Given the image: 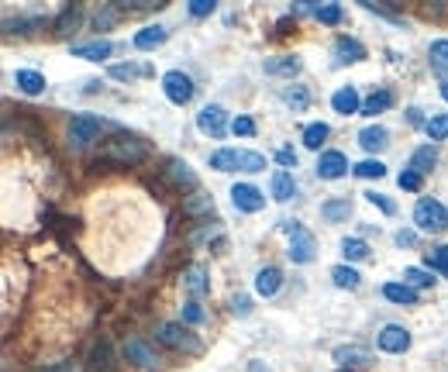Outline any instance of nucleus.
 I'll list each match as a JSON object with an SVG mask.
<instances>
[{"label":"nucleus","mask_w":448,"mask_h":372,"mask_svg":"<svg viewBox=\"0 0 448 372\" xmlns=\"http://www.w3.org/2000/svg\"><path fill=\"white\" fill-rule=\"evenodd\" d=\"M210 169H221V173L238 169V152H235V149H221V152H214V155H210Z\"/></svg>","instance_id":"a878e982"},{"label":"nucleus","mask_w":448,"mask_h":372,"mask_svg":"<svg viewBox=\"0 0 448 372\" xmlns=\"http://www.w3.org/2000/svg\"><path fill=\"white\" fill-rule=\"evenodd\" d=\"M386 107H390V93L379 90V93H372V96L362 103V114H383Z\"/></svg>","instance_id":"c9c22d12"},{"label":"nucleus","mask_w":448,"mask_h":372,"mask_svg":"<svg viewBox=\"0 0 448 372\" xmlns=\"http://www.w3.org/2000/svg\"><path fill=\"white\" fill-rule=\"evenodd\" d=\"M197 124H200V131H204V135L221 138V135H224V110H221V107H214V103H207V107L197 114Z\"/></svg>","instance_id":"1a4fd4ad"},{"label":"nucleus","mask_w":448,"mask_h":372,"mask_svg":"<svg viewBox=\"0 0 448 372\" xmlns=\"http://www.w3.org/2000/svg\"><path fill=\"white\" fill-rule=\"evenodd\" d=\"M431 66H435L438 76H445L448 80V38H442V42L431 45Z\"/></svg>","instance_id":"cd10ccee"},{"label":"nucleus","mask_w":448,"mask_h":372,"mask_svg":"<svg viewBox=\"0 0 448 372\" xmlns=\"http://www.w3.org/2000/svg\"><path fill=\"white\" fill-rule=\"evenodd\" d=\"M183 210H186L190 217H197V214H210V210H214V200H210L207 193H197V196H190V200H186V207H183Z\"/></svg>","instance_id":"c756f323"},{"label":"nucleus","mask_w":448,"mask_h":372,"mask_svg":"<svg viewBox=\"0 0 448 372\" xmlns=\"http://www.w3.org/2000/svg\"><path fill=\"white\" fill-rule=\"evenodd\" d=\"M238 169H245V173H263V169H266V155H259V152H238Z\"/></svg>","instance_id":"c85d7f7f"},{"label":"nucleus","mask_w":448,"mask_h":372,"mask_svg":"<svg viewBox=\"0 0 448 372\" xmlns=\"http://www.w3.org/2000/svg\"><path fill=\"white\" fill-rule=\"evenodd\" d=\"M114 21H117V10H114V7H107L103 14H97V28H100V31H103V28H110Z\"/></svg>","instance_id":"de8ad7c7"},{"label":"nucleus","mask_w":448,"mask_h":372,"mask_svg":"<svg viewBox=\"0 0 448 372\" xmlns=\"http://www.w3.org/2000/svg\"><path fill=\"white\" fill-rule=\"evenodd\" d=\"M183 286L193 293V296H204L207 289H210V282H207V273H204V266H190L186 269V276H183Z\"/></svg>","instance_id":"aec40b11"},{"label":"nucleus","mask_w":448,"mask_h":372,"mask_svg":"<svg viewBox=\"0 0 448 372\" xmlns=\"http://www.w3.org/2000/svg\"><path fill=\"white\" fill-rule=\"evenodd\" d=\"M283 231L290 235V259L293 262H310L314 259V235L300 228L297 221H283Z\"/></svg>","instance_id":"7ed1b4c3"},{"label":"nucleus","mask_w":448,"mask_h":372,"mask_svg":"<svg viewBox=\"0 0 448 372\" xmlns=\"http://www.w3.org/2000/svg\"><path fill=\"white\" fill-rule=\"evenodd\" d=\"M124 355H128V362H135V366H142V369H156V366H159V355H156L142 338H128V341H124Z\"/></svg>","instance_id":"0eeeda50"},{"label":"nucleus","mask_w":448,"mask_h":372,"mask_svg":"<svg viewBox=\"0 0 448 372\" xmlns=\"http://www.w3.org/2000/svg\"><path fill=\"white\" fill-rule=\"evenodd\" d=\"M331 107H335L338 114H356L358 107H362V100H358L356 87H342V90L331 96Z\"/></svg>","instance_id":"dca6fc26"},{"label":"nucleus","mask_w":448,"mask_h":372,"mask_svg":"<svg viewBox=\"0 0 448 372\" xmlns=\"http://www.w3.org/2000/svg\"><path fill=\"white\" fill-rule=\"evenodd\" d=\"M286 103H293L297 110H304V107H307V93L304 90H286Z\"/></svg>","instance_id":"09e8293b"},{"label":"nucleus","mask_w":448,"mask_h":372,"mask_svg":"<svg viewBox=\"0 0 448 372\" xmlns=\"http://www.w3.org/2000/svg\"><path fill=\"white\" fill-rule=\"evenodd\" d=\"M356 176H362V180H379V176H386V166L379 162V159H365V162H358L356 166Z\"/></svg>","instance_id":"473e14b6"},{"label":"nucleus","mask_w":448,"mask_h":372,"mask_svg":"<svg viewBox=\"0 0 448 372\" xmlns=\"http://www.w3.org/2000/svg\"><path fill=\"white\" fill-rule=\"evenodd\" d=\"M345 169H349V159L342 152H324L317 159V176L321 180H338V176H345Z\"/></svg>","instance_id":"9d476101"},{"label":"nucleus","mask_w":448,"mask_h":372,"mask_svg":"<svg viewBox=\"0 0 448 372\" xmlns=\"http://www.w3.org/2000/svg\"><path fill=\"white\" fill-rule=\"evenodd\" d=\"M428 266H431V269H438L442 276H448V245H438V248H431V252H428Z\"/></svg>","instance_id":"e433bc0d"},{"label":"nucleus","mask_w":448,"mask_h":372,"mask_svg":"<svg viewBox=\"0 0 448 372\" xmlns=\"http://www.w3.org/2000/svg\"><path fill=\"white\" fill-rule=\"evenodd\" d=\"M266 73L269 76H297V73H300V59H297V56H276V59H266Z\"/></svg>","instance_id":"4468645a"},{"label":"nucleus","mask_w":448,"mask_h":372,"mask_svg":"<svg viewBox=\"0 0 448 372\" xmlns=\"http://www.w3.org/2000/svg\"><path fill=\"white\" fill-rule=\"evenodd\" d=\"M342 252H345V259H352V262H362V259L369 255V245H365L362 238H345V242H342Z\"/></svg>","instance_id":"7c9ffc66"},{"label":"nucleus","mask_w":448,"mask_h":372,"mask_svg":"<svg viewBox=\"0 0 448 372\" xmlns=\"http://www.w3.org/2000/svg\"><path fill=\"white\" fill-rule=\"evenodd\" d=\"M166 176L173 180L176 186H186V189H193L197 186V176H193V169L183 162V159H169L166 162Z\"/></svg>","instance_id":"ddd939ff"},{"label":"nucleus","mask_w":448,"mask_h":372,"mask_svg":"<svg viewBox=\"0 0 448 372\" xmlns=\"http://www.w3.org/2000/svg\"><path fill=\"white\" fill-rule=\"evenodd\" d=\"M442 96H445V100H448V83H445V87H442Z\"/></svg>","instance_id":"5fc2aeb1"},{"label":"nucleus","mask_w":448,"mask_h":372,"mask_svg":"<svg viewBox=\"0 0 448 372\" xmlns=\"http://www.w3.org/2000/svg\"><path fill=\"white\" fill-rule=\"evenodd\" d=\"M14 83H17L24 93H31V96L45 90V76L35 73V69H17V73H14Z\"/></svg>","instance_id":"a211bd4d"},{"label":"nucleus","mask_w":448,"mask_h":372,"mask_svg":"<svg viewBox=\"0 0 448 372\" xmlns=\"http://www.w3.org/2000/svg\"><path fill=\"white\" fill-rule=\"evenodd\" d=\"M163 42H166V28H159V24H149V28H142V31L135 35V49H142V52L159 49Z\"/></svg>","instance_id":"2eb2a0df"},{"label":"nucleus","mask_w":448,"mask_h":372,"mask_svg":"<svg viewBox=\"0 0 448 372\" xmlns=\"http://www.w3.org/2000/svg\"><path fill=\"white\" fill-rule=\"evenodd\" d=\"M414 242H417L414 231H400V235H397V245H400V248H404V245H414Z\"/></svg>","instance_id":"603ef678"},{"label":"nucleus","mask_w":448,"mask_h":372,"mask_svg":"<svg viewBox=\"0 0 448 372\" xmlns=\"http://www.w3.org/2000/svg\"><path fill=\"white\" fill-rule=\"evenodd\" d=\"M335 362L338 366H362V362H369V352L365 348H335Z\"/></svg>","instance_id":"bb28decb"},{"label":"nucleus","mask_w":448,"mask_h":372,"mask_svg":"<svg viewBox=\"0 0 448 372\" xmlns=\"http://www.w3.org/2000/svg\"><path fill=\"white\" fill-rule=\"evenodd\" d=\"M321 214H324V221H349L352 203H349V196H345V200H328V203L321 207Z\"/></svg>","instance_id":"5701e85b"},{"label":"nucleus","mask_w":448,"mask_h":372,"mask_svg":"<svg viewBox=\"0 0 448 372\" xmlns=\"http://www.w3.org/2000/svg\"><path fill=\"white\" fill-rule=\"evenodd\" d=\"M397 183H400V189H421V183H424V180H421V173H414V169H404Z\"/></svg>","instance_id":"79ce46f5"},{"label":"nucleus","mask_w":448,"mask_h":372,"mask_svg":"<svg viewBox=\"0 0 448 372\" xmlns=\"http://www.w3.org/2000/svg\"><path fill=\"white\" fill-rule=\"evenodd\" d=\"M324 138H328V124H321V121L310 124V128L304 131V145H307V149H321Z\"/></svg>","instance_id":"72a5a7b5"},{"label":"nucleus","mask_w":448,"mask_h":372,"mask_svg":"<svg viewBox=\"0 0 448 372\" xmlns=\"http://www.w3.org/2000/svg\"><path fill=\"white\" fill-rule=\"evenodd\" d=\"M435 162H438V152H435L431 145H424V149H417V152H414V159H410V169L424 176V173H428Z\"/></svg>","instance_id":"4be33fe9"},{"label":"nucleus","mask_w":448,"mask_h":372,"mask_svg":"<svg viewBox=\"0 0 448 372\" xmlns=\"http://www.w3.org/2000/svg\"><path fill=\"white\" fill-rule=\"evenodd\" d=\"M365 200H369L372 207H379L383 214H393V210H397V207H393V200H390L386 193H376V189H372V193H365Z\"/></svg>","instance_id":"a19ab883"},{"label":"nucleus","mask_w":448,"mask_h":372,"mask_svg":"<svg viewBox=\"0 0 448 372\" xmlns=\"http://www.w3.org/2000/svg\"><path fill=\"white\" fill-rule=\"evenodd\" d=\"M100 135V121L93 114H76L73 124H69V145L73 149H87L90 142H97Z\"/></svg>","instance_id":"20e7f679"},{"label":"nucleus","mask_w":448,"mask_h":372,"mask_svg":"<svg viewBox=\"0 0 448 372\" xmlns=\"http://www.w3.org/2000/svg\"><path fill=\"white\" fill-rule=\"evenodd\" d=\"M404 279H407V286H431V282H435V276L424 273V269H407Z\"/></svg>","instance_id":"58836bf2"},{"label":"nucleus","mask_w":448,"mask_h":372,"mask_svg":"<svg viewBox=\"0 0 448 372\" xmlns=\"http://www.w3.org/2000/svg\"><path fill=\"white\" fill-rule=\"evenodd\" d=\"M335 52H338V62H358V59L365 56V49L358 45L356 38H342V42L335 45Z\"/></svg>","instance_id":"b1692460"},{"label":"nucleus","mask_w":448,"mask_h":372,"mask_svg":"<svg viewBox=\"0 0 448 372\" xmlns=\"http://www.w3.org/2000/svg\"><path fill=\"white\" fill-rule=\"evenodd\" d=\"M231 200H235V207H238V210H249V214L263 210V203H266V196H263L256 186H249V183H235L231 186Z\"/></svg>","instance_id":"423d86ee"},{"label":"nucleus","mask_w":448,"mask_h":372,"mask_svg":"<svg viewBox=\"0 0 448 372\" xmlns=\"http://www.w3.org/2000/svg\"><path fill=\"white\" fill-rule=\"evenodd\" d=\"M163 90H166V96H169L173 103H190V96H193V80L183 76L179 69H173V73L163 76Z\"/></svg>","instance_id":"39448f33"},{"label":"nucleus","mask_w":448,"mask_h":372,"mask_svg":"<svg viewBox=\"0 0 448 372\" xmlns=\"http://www.w3.org/2000/svg\"><path fill=\"white\" fill-rule=\"evenodd\" d=\"M414 224H417L421 231H445L448 210L438 203V200L424 196V200H417V207H414Z\"/></svg>","instance_id":"f03ea898"},{"label":"nucleus","mask_w":448,"mask_h":372,"mask_svg":"<svg viewBox=\"0 0 448 372\" xmlns=\"http://www.w3.org/2000/svg\"><path fill=\"white\" fill-rule=\"evenodd\" d=\"M390 135H386V128H379V124H372V128H362L358 131V145L365 149V152H379V149H386L390 142H386Z\"/></svg>","instance_id":"f8f14e48"},{"label":"nucleus","mask_w":448,"mask_h":372,"mask_svg":"<svg viewBox=\"0 0 448 372\" xmlns=\"http://www.w3.org/2000/svg\"><path fill=\"white\" fill-rule=\"evenodd\" d=\"M383 293H386V300H393V303H417V289L407 286V282H386Z\"/></svg>","instance_id":"412c9836"},{"label":"nucleus","mask_w":448,"mask_h":372,"mask_svg":"<svg viewBox=\"0 0 448 372\" xmlns=\"http://www.w3.org/2000/svg\"><path fill=\"white\" fill-rule=\"evenodd\" d=\"M249 372H269L263 362H249Z\"/></svg>","instance_id":"864d4df0"},{"label":"nucleus","mask_w":448,"mask_h":372,"mask_svg":"<svg viewBox=\"0 0 448 372\" xmlns=\"http://www.w3.org/2000/svg\"><path fill=\"white\" fill-rule=\"evenodd\" d=\"M317 21H324V24H338V21H342V7H338V3L317 7Z\"/></svg>","instance_id":"ea45409f"},{"label":"nucleus","mask_w":448,"mask_h":372,"mask_svg":"<svg viewBox=\"0 0 448 372\" xmlns=\"http://www.w3.org/2000/svg\"><path fill=\"white\" fill-rule=\"evenodd\" d=\"M183 321H186V324H200V321H204V310H200L197 303H186V307H183Z\"/></svg>","instance_id":"a18cd8bd"},{"label":"nucleus","mask_w":448,"mask_h":372,"mask_svg":"<svg viewBox=\"0 0 448 372\" xmlns=\"http://www.w3.org/2000/svg\"><path fill=\"white\" fill-rule=\"evenodd\" d=\"M331 279H335L338 286H345V289H356L358 286V273L349 269V266H335V269H331Z\"/></svg>","instance_id":"f704fd0d"},{"label":"nucleus","mask_w":448,"mask_h":372,"mask_svg":"<svg viewBox=\"0 0 448 372\" xmlns=\"http://www.w3.org/2000/svg\"><path fill=\"white\" fill-rule=\"evenodd\" d=\"M159 338H163L166 345H173V348H190V352H197V341H193L190 331H183L179 324H163V328H159Z\"/></svg>","instance_id":"9b49d317"},{"label":"nucleus","mask_w":448,"mask_h":372,"mask_svg":"<svg viewBox=\"0 0 448 372\" xmlns=\"http://www.w3.org/2000/svg\"><path fill=\"white\" fill-rule=\"evenodd\" d=\"M231 131H235V135H245V138H249V135L256 131V124H252V117H235Z\"/></svg>","instance_id":"c03bdc74"},{"label":"nucleus","mask_w":448,"mask_h":372,"mask_svg":"<svg viewBox=\"0 0 448 372\" xmlns=\"http://www.w3.org/2000/svg\"><path fill=\"white\" fill-rule=\"evenodd\" d=\"M276 162H279V166H297V155H293V149H279V152H276Z\"/></svg>","instance_id":"8fccbe9b"},{"label":"nucleus","mask_w":448,"mask_h":372,"mask_svg":"<svg viewBox=\"0 0 448 372\" xmlns=\"http://www.w3.org/2000/svg\"><path fill=\"white\" fill-rule=\"evenodd\" d=\"M249 307H252V303H249V296H235V300H231V310H235L238 317H245V314H249Z\"/></svg>","instance_id":"3c124183"},{"label":"nucleus","mask_w":448,"mask_h":372,"mask_svg":"<svg viewBox=\"0 0 448 372\" xmlns=\"http://www.w3.org/2000/svg\"><path fill=\"white\" fill-rule=\"evenodd\" d=\"M424 128H428L431 142H442V138H448V114H438V117H431Z\"/></svg>","instance_id":"4c0bfd02"},{"label":"nucleus","mask_w":448,"mask_h":372,"mask_svg":"<svg viewBox=\"0 0 448 372\" xmlns=\"http://www.w3.org/2000/svg\"><path fill=\"white\" fill-rule=\"evenodd\" d=\"M138 73H142L138 66H114V69H110L114 80H131V76H138Z\"/></svg>","instance_id":"49530a36"},{"label":"nucleus","mask_w":448,"mask_h":372,"mask_svg":"<svg viewBox=\"0 0 448 372\" xmlns=\"http://www.w3.org/2000/svg\"><path fill=\"white\" fill-rule=\"evenodd\" d=\"M379 348H383V352L400 355V352H407V348H410V335H407L400 324H390V328H383V331H379Z\"/></svg>","instance_id":"6e6552de"},{"label":"nucleus","mask_w":448,"mask_h":372,"mask_svg":"<svg viewBox=\"0 0 448 372\" xmlns=\"http://www.w3.org/2000/svg\"><path fill=\"white\" fill-rule=\"evenodd\" d=\"M214 10V0H190V14L193 17H204V14H210Z\"/></svg>","instance_id":"37998d69"},{"label":"nucleus","mask_w":448,"mask_h":372,"mask_svg":"<svg viewBox=\"0 0 448 372\" xmlns=\"http://www.w3.org/2000/svg\"><path fill=\"white\" fill-rule=\"evenodd\" d=\"M103 159L107 162H121V166H135V162H142L145 159V145L138 142V138H114V142H107L103 145Z\"/></svg>","instance_id":"f257e3e1"},{"label":"nucleus","mask_w":448,"mask_h":372,"mask_svg":"<svg viewBox=\"0 0 448 372\" xmlns=\"http://www.w3.org/2000/svg\"><path fill=\"white\" fill-rule=\"evenodd\" d=\"M272 196L276 200H290L293 196V176L286 169H276L272 173Z\"/></svg>","instance_id":"393cba45"},{"label":"nucleus","mask_w":448,"mask_h":372,"mask_svg":"<svg viewBox=\"0 0 448 372\" xmlns=\"http://www.w3.org/2000/svg\"><path fill=\"white\" fill-rule=\"evenodd\" d=\"M279 282H283L279 269L266 266V269H259V276H256V293H259V296H272V293L279 289Z\"/></svg>","instance_id":"6ab92c4d"},{"label":"nucleus","mask_w":448,"mask_h":372,"mask_svg":"<svg viewBox=\"0 0 448 372\" xmlns=\"http://www.w3.org/2000/svg\"><path fill=\"white\" fill-rule=\"evenodd\" d=\"M76 24H80V7H66V10L59 14V21H56V31H59V35H69Z\"/></svg>","instance_id":"2f4dec72"},{"label":"nucleus","mask_w":448,"mask_h":372,"mask_svg":"<svg viewBox=\"0 0 448 372\" xmlns=\"http://www.w3.org/2000/svg\"><path fill=\"white\" fill-rule=\"evenodd\" d=\"M73 56H76V59H93V62H100V59H107V56H110V42L97 38V42H87V45H76V49H73Z\"/></svg>","instance_id":"f3484780"}]
</instances>
